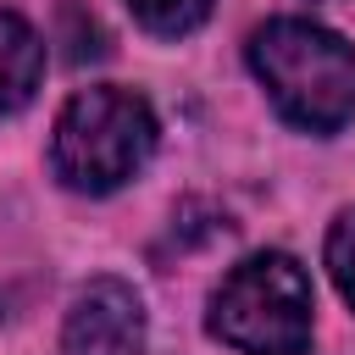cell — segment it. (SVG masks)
I'll use <instances>...</instances> for the list:
<instances>
[{
  "instance_id": "2",
  "label": "cell",
  "mask_w": 355,
  "mask_h": 355,
  "mask_svg": "<svg viewBox=\"0 0 355 355\" xmlns=\"http://www.w3.org/2000/svg\"><path fill=\"white\" fill-rule=\"evenodd\" d=\"M155 111L144 94L122 83H94L78 89L50 139V166L72 194H111L128 178H139L155 155Z\"/></svg>"
},
{
  "instance_id": "4",
  "label": "cell",
  "mask_w": 355,
  "mask_h": 355,
  "mask_svg": "<svg viewBox=\"0 0 355 355\" xmlns=\"http://www.w3.org/2000/svg\"><path fill=\"white\" fill-rule=\"evenodd\" d=\"M144 300L122 277H94L78 288L61 322V355H144Z\"/></svg>"
},
{
  "instance_id": "1",
  "label": "cell",
  "mask_w": 355,
  "mask_h": 355,
  "mask_svg": "<svg viewBox=\"0 0 355 355\" xmlns=\"http://www.w3.org/2000/svg\"><path fill=\"white\" fill-rule=\"evenodd\" d=\"M250 72L266 83L283 122L305 133H338L355 122V50L311 17L261 22L250 33Z\"/></svg>"
},
{
  "instance_id": "7",
  "label": "cell",
  "mask_w": 355,
  "mask_h": 355,
  "mask_svg": "<svg viewBox=\"0 0 355 355\" xmlns=\"http://www.w3.org/2000/svg\"><path fill=\"white\" fill-rule=\"evenodd\" d=\"M327 272H333L344 305L355 311V205H344L327 227Z\"/></svg>"
},
{
  "instance_id": "3",
  "label": "cell",
  "mask_w": 355,
  "mask_h": 355,
  "mask_svg": "<svg viewBox=\"0 0 355 355\" xmlns=\"http://www.w3.org/2000/svg\"><path fill=\"white\" fill-rule=\"evenodd\" d=\"M311 277L288 250L244 255L211 294V333L239 355H305L311 349Z\"/></svg>"
},
{
  "instance_id": "5",
  "label": "cell",
  "mask_w": 355,
  "mask_h": 355,
  "mask_svg": "<svg viewBox=\"0 0 355 355\" xmlns=\"http://www.w3.org/2000/svg\"><path fill=\"white\" fill-rule=\"evenodd\" d=\"M39 78H44V44L33 22H22L17 11H0V116L22 111L39 94Z\"/></svg>"
},
{
  "instance_id": "6",
  "label": "cell",
  "mask_w": 355,
  "mask_h": 355,
  "mask_svg": "<svg viewBox=\"0 0 355 355\" xmlns=\"http://www.w3.org/2000/svg\"><path fill=\"white\" fill-rule=\"evenodd\" d=\"M211 6H216V0H128L133 22L150 28V33H161V39H183V33H194V28L211 17Z\"/></svg>"
}]
</instances>
